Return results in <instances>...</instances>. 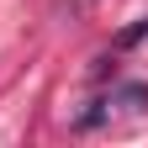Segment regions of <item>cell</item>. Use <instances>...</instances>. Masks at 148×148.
Masks as SVG:
<instances>
[{
	"label": "cell",
	"instance_id": "cell-2",
	"mask_svg": "<svg viewBox=\"0 0 148 148\" xmlns=\"http://www.w3.org/2000/svg\"><path fill=\"white\" fill-rule=\"evenodd\" d=\"M143 37H148V16H138L132 27H122V32H116V48H138Z\"/></svg>",
	"mask_w": 148,
	"mask_h": 148
},
{
	"label": "cell",
	"instance_id": "cell-3",
	"mask_svg": "<svg viewBox=\"0 0 148 148\" xmlns=\"http://www.w3.org/2000/svg\"><path fill=\"white\" fill-rule=\"evenodd\" d=\"M101 116H106V101H95V106H90V111H85L74 127H79V132H90V127H101Z\"/></svg>",
	"mask_w": 148,
	"mask_h": 148
},
{
	"label": "cell",
	"instance_id": "cell-1",
	"mask_svg": "<svg viewBox=\"0 0 148 148\" xmlns=\"http://www.w3.org/2000/svg\"><path fill=\"white\" fill-rule=\"evenodd\" d=\"M106 106H127V111H148V79H127V85H116Z\"/></svg>",
	"mask_w": 148,
	"mask_h": 148
}]
</instances>
